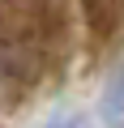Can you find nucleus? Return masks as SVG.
I'll return each mask as SVG.
<instances>
[{
    "mask_svg": "<svg viewBox=\"0 0 124 128\" xmlns=\"http://www.w3.org/2000/svg\"><path fill=\"white\" fill-rule=\"evenodd\" d=\"M39 128H90V124H86V115H77V111H60V115H47Z\"/></svg>",
    "mask_w": 124,
    "mask_h": 128,
    "instance_id": "7ed1b4c3",
    "label": "nucleus"
},
{
    "mask_svg": "<svg viewBox=\"0 0 124 128\" xmlns=\"http://www.w3.org/2000/svg\"><path fill=\"white\" fill-rule=\"evenodd\" d=\"M98 115H103L107 128H124V60L111 68V77H107V86H103Z\"/></svg>",
    "mask_w": 124,
    "mask_h": 128,
    "instance_id": "f257e3e1",
    "label": "nucleus"
},
{
    "mask_svg": "<svg viewBox=\"0 0 124 128\" xmlns=\"http://www.w3.org/2000/svg\"><path fill=\"white\" fill-rule=\"evenodd\" d=\"M81 9L90 17V30L111 34L115 26H124V0H81Z\"/></svg>",
    "mask_w": 124,
    "mask_h": 128,
    "instance_id": "f03ea898",
    "label": "nucleus"
}]
</instances>
